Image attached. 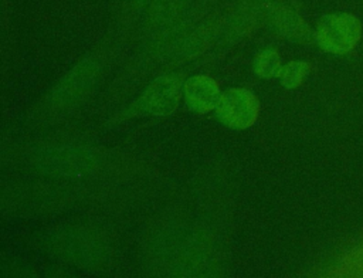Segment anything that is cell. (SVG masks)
<instances>
[{"label": "cell", "instance_id": "1", "mask_svg": "<svg viewBox=\"0 0 363 278\" xmlns=\"http://www.w3.org/2000/svg\"><path fill=\"white\" fill-rule=\"evenodd\" d=\"M259 112V104L255 95L242 88H231L221 94L216 106L217 118L234 129L251 126Z\"/></svg>", "mask_w": 363, "mask_h": 278}, {"label": "cell", "instance_id": "2", "mask_svg": "<svg viewBox=\"0 0 363 278\" xmlns=\"http://www.w3.org/2000/svg\"><path fill=\"white\" fill-rule=\"evenodd\" d=\"M182 81L177 74H166L156 78L142 94L138 108L149 115H169L179 105Z\"/></svg>", "mask_w": 363, "mask_h": 278}, {"label": "cell", "instance_id": "3", "mask_svg": "<svg viewBox=\"0 0 363 278\" xmlns=\"http://www.w3.org/2000/svg\"><path fill=\"white\" fill-rule=\"evenodd\" d=\"M186 104L196 112H208L216 109L221 92L216 81L207 75L189 78L183 85Z\"/></svg>", "mask_w": 363, "mask_h": 278}, {"label": "cell", "instance_id": "4", "mask_svg": "<svg viewBox=\"0 0 363 278\" xmlns=\"http://www.w3.org/2000/svg\"><path fill=\"white\" fill-rule=\"evenodd\" d=\"M318 41L325 50L339 51L352 45V30L343 17H328L318 28Z\"/></svg>", "mask_w": 363, "mask_h": 278}, {"label": "cell", "instance_id": "5", "mask_svg": "<svg viewBox=\"0 0 363 278\" xmlns=\"http://www.w3.org/2000/svg\"><path fill=\"white\" fill-rule=\"evenodd\" d=\"M272 20L277 28L284 35H288L291 38H299L308 34V28L305 27L302 20L289 9H285V7L277 9L272 14Z\"/></svg>", "mask_w": 363, "mask_h": 278}, {"label": "cell", "instance_id": "6", "mask_svg": "<svg viewBox=\"0 0 363 278\" xmlns=\"http://www.w3.org/2000/svg\"><path fill=\"white\" fill-rule=\"evenodd\" d=\"M94 70L95 67L91 62L81 64L67 77L64 87L60 91V95L65 96L64 101H68L74 94L78 95L81 91H85L88 78L94 77Z\"/></svg>", "mask_w": 363, "mask_h": 278}, {"label": "cell", "instance_id": "7", "mask_svg": "<svg viewBox=\"0 0 363 278\" xmlns=\"http://www.w3.org/2000/svg\"><path fill=\"white\" fill-rule=\"evenodd\" d=\"M281 68L282 67L279 62L278 52L271 48L259 51L254 60V71L258 77L264 79H269L272 77L279 75Z\"/></svg>", "mask_w": 363, "mask_h": 278}, {"label": "cell", "instance_id": "8", "mask_svg": "<svg viewBox=\"0 0 363 278\" xmlns=\"http://www.w3.org/2000/svg\"><path fill=\"white\" fill-rule=\"evenodd\" d=\"M306 74H308V64L302 61H294L282 67L278 77L284 87L295 88L301 84V81Z\"/></svg>", "mask_w": 363, "mask_h": 278}]
</instances>
